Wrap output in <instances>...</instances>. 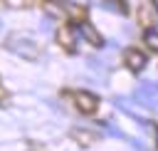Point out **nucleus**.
I'll return each mask as SVG.
<instances>
[{
  "instance_id": "obj_1",
  "label": "nucleus",
  "mask_w": 158,
  "mask_h": 151,
  "mask_svg": "<svg viewBox=\"0 0 158 151\" xmlns=\"http://www.w3.org/2000/svg\"><path fill=\"white\" fill-rule=\"evenodd\" d=\"M7 47H10L15 54L25 57V59H35V57L40 54L35 40H30V37H20V35H12V37L7 40Z\"/></svg>"
},
{
  "instance_id": "obj_2",
  "label": "nucleus",
  "mask_w": 158,
  "mask_h": 151,
  "mask_svg": "<svg viewBox=\"0 0 158 151\" xmlns=\"http://www.w3.org/2000/svg\"><path fill=\"white\" fill-rule=\"evenodd\" d=\"M136 99L151 109H158V84L156 82H143L136 92Z\"/></svg>"
},
{
  "instance_id": "obj_3",
  "label": "nucleus",
  "mask_w": 158,
  "mask_h": 151,
  "mask_svg": "<svg viewBox=\"0 0 158 151\" xmlns=\"http://www.w3.org/2000/svg\"><path fill=\"white\" fill-rule=\"evenodd\" d=\"M74 104H77V109H79V111H84V114H91V111L99 106V99H96L91 92H77V97H74Z\"/></svg>"
},
{
  "instance_id": "obj_4",
  "label": "nucleus",
  "mask_w": 158,
  "mask_h": 151,
  "mask_svg": "<svg viewBox=\"0 0 158 151\" xmlns=\"http://www.w3.org/2000/svg\"><path fill=\"white\" fill-rule=\"evenodd\" d=\"M123 62H126V67H128L131 72H141V69L146 67V54L133 47V50H128V52L123 54Z\"/></svg>"
},
{
  "instance_id": "obj_5",
  "label": "nucleus",
  "mask_w": 158,
  "mask_h": 151,
  "mask_svg": "<svg viewBox=\"0 0 158 151\" xmlns=\"http://www.w3.org/2000/svg\"><path fill=\"white\" fill-rule=\"evenodd\" d=\"M79 27V35H81V40H86V42H91V45H104V40H101V35L96 32V27L91 25V22H79L77 25Z\"/></svg>"
},
{
  "instance_id": "obj_6",
  "label": "nucleus",
  "mask_w": 158,
  "mask_h": 151,
  "mask_svg": "<svg viewBox=\"0 0 158 151\" xmlns=\"http://www.w3.org/2000/svg\"><path fill=\"white\" fill-rule=\"evenodd\" d=\"M143 40H146V45H148L151 50L158 52V30H156V27H148V30L143 32Z\"/></svg>"
},
{
  "instance_id": "obj_7",
  "label": "nucleus",
  "mask_w": 158,
  "mask_h": 151,
  "mask_svg": "<svg viewBox=\"0 0 158 151\" xmlns=\"http://www.w3.org/2000/svg\"><path fill=\"white\" fill-rule=\"evenodd\" d=\"M106 7H111L114 12H126V2L123 0H104Z\"/></svg>"
},
{
  "instance_id": "obj_8",
  "label": "nucleus",
  "mask_w": 158,
  "mask_h": 151,
  "mask_svg": "<svg viewBox=\"0 0 158 151\" xmlns=\"http://www.w3.org/2000/svg\"><path fill=\"white\" fill-rule=\"evenodd\" d=\"M5 5H7V7H22V10H25V7H32L35 0H5Z\"/></svg>"
},
{
  "instance_id": "obj_9",
  "label": "nucleus",
  "mask_w": 158,
  "mask_h": 151,
  "mask_svg": "<svg viewBox=\"0 0 158 151\" xmlns=\"http://www.w3.org/2000/svg\"><path fill=\"white\" fill-rule=\"evenodd\" d=\"M54 2H59V5H74L77 0H54Z\"/></svg>"
},
{
  "instance_id": "obj_10",
  "label": "nucleus",
  "mask_w": 158,
  "mask_h": 151,
  "mask_svg": "<svg viewBox=\"0 0 158 151\" xmlns=\"http://www.w3.org/2000/svg\"><path fill=\"white\" fill-rule=\"evenodd\" d=\"M156 146H158V134H156Z\"/></svg>"
}]
</instances>
